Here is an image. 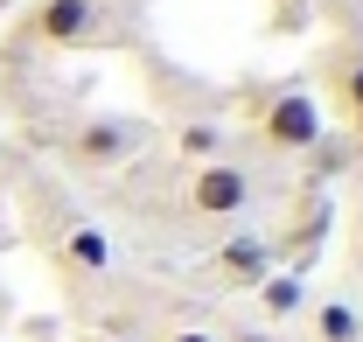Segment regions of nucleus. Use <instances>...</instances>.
I'll use <instances>...</instances> for the list:
<instances>
[{
	"mask_svg": "<svg viewBox=\"0 0 363 342\" xmlns=\"http://www.w3.org/2000/svg\"><path fill=\"white\" fill-rule=\"evenodd\" d=\"M238 342H266V336H259V329H252V336H238Z\"/></svg>",
	"mask_w": 363,
	"mask_h": 342,
	"instance_id": "nucleus-14",
	"label": "nucleus"
},
{
	"mask_svg": "<svg viewBox=\"0 0 363 342\" xmlns=\"http://www.w3.org/2000/svg\"><path fill=\"white\" fill-rule=\"evenodd\" d=\"M21 35L43 43V49H84L98 35V0H35Z\"/></svg>",
	"mask_w": 363,
	"mask_h": 342,
	"instance_id": "nucleus-4",
	"label": "nucleus"
},
{
	"mask_svg": "<svg viewBox=\"0 0 363 342\" xmlns=\"http://www.w3.org/2000/svg\"><path fill=\"white\" fill-rule=\"evenodd\" d=\"M161 342H217V336H210V329H168Z\"/></svg>",
	"mask_w": 363,
	"mask_h": 342,
	"instance_id": "nucleus-11",
	"label": "nucleus"
},
{
	"mask_svg": "<svg viewBox=\"0 0 363 342\" xmlns=\"http://www.w3.org/2000/svg\"><path fill=\"white\" fill-rule=\"evenodd\" d=\"M342 126H350V140H363V112H357V119H342Z\"/></svg>",
	"mask_w": 363,
	"mask_h": 342,
	"instance_id": "nucleus-12",
	"label": "nucleus"
},
{
	"mask_svg": "<svg viewBox=\"0 0 363 342\" xmlns=\"http://www.w3.org/2000/svg\"><path fill=\"white\" fill-rule=\"evenodd\" d=\"M182 203H189V216H203V224H230V216L252 210V175L238 168V161H196V175L182 182Z\"/></svg>",
	"mask_w": 363,
	"mask_h": 342,
	"instance_id": "nucleus-2",
	"label": "nucleus"
},
{
	"mask_svg": "<svg viewBox=\"0 0 363 342\" xmlns=\"http://www.w3.org/2000/svg\"><path fill=\"white\" fill-rule=\"evenodd\" d=\"M63 258H70L77 272H91V280L112 272V245H105V231H91V224H77V231L63 238Z\"/></svg>",
	"mask_w": 363,
	"mask_h": 342,
	"instance_id": "nucleus-7",
	"label": "nucleus"
},
{
	"mask_svg": "<svg viewBox=\"0 0 363 342\" xmlns=\"http://www.w3.org/2000/svg\"><path fill=\"white\" fill-rule=\"evenodd\" d=\"M140 154V126L133 119H84L63 140V168L70 175H112Z\"/></svg>",
	"mask_w": 363,
	"mask_h": 342,
	"instance_id": "nucleus-3",
	"label": "nucleus"
},
{
	"mask_svg": "<svg viewBox=\"0 0 363 342\" xmlns=\"http://www.w3.org/2000/svg\"><path fill=\"white\" fill-rule=\"evenodd\" d=\"M328 98H335L342 119H357V112H363V49H350V56L328 63Z\"/></svg>",
	"mask_w": 363,
	"mask_h": 342,
	"instance_id": "nucleus-6",
	"label": "nucleus"
},
{
	"mask_svg": "<svg viewBox=\"0 0 363 342\" xmlns=\"http://www.w3.org/2000/svg\"><path fill=\"white\" fill-rule=\"evenodd\" d=\"M175 147L189 154V161H217V147H224V133L210 126V119H196V126H182V133H175Z\"/></svg>",
	"mask_w": 363,
	"mask_h": 342,
	"instance_id": "nucleus-10",
	"label": "nucleus"
},
{
	"mask_svg": "<svg viewBox=\"0 0 363 342\" xmlns=\"http://www.w3.org/2000/svg\"><path fill=\"white\" fill-rule=\"evenodd\" d=\"M91 342H133V336H91Z\"/></svg>",
	"mask_w": 363,
	"mask_h": 342,
	"instance_id": "nucleus-13",
	"label": "nucleus"
},
{
	"mask_svg": "<svg viewBox=\"0 0 363 342\" xmlns=\"http://www.w3.org/2000/svg\"><path fill=\"white\" fill-rule=\"evenodd\" d=\"M266 272H272V245L266 238H230V245H217V258H210V280H217V287H238V294H259Z\"/></svg>",
	"mask_w": 363,
	"mask_h": 342,
	"instance_id": "nucleus-5",
	"label": "nucleus"
},
{
	"mask_svg": "<svg viewBox=\"0 0 363 342\" xmlns=\"http://www.w3.org/2000/svg\"><path fill=\"white\" fill-rule=\"evenodd\" d=\"M259 300H266V314H272V321L301 314V307H308V294H301V272H279V265H272L266 280H259Z\"/></svg>",
	"mask_w": 363,
	"mask_h": 342,
	"instance_id": "nucleus-9",
	"label": "nucleus"
},
{
	"mask_svg": "<svg viewBox=\"0 0 363 342\" xmlns=\"http://www.w3.org/2000/svg\"><path fill=\"white\" fill-rule=\"evenodd\" d=\"M308 329H315V342H363V321H357L350 300H321L308 314Z\"/></svg>",
	"mask_w": 363,
	"mask_h": 342,
	"instance_id": "nucleus-8",
	"label": "nucleus"
},
{
	"mask_svg": "<svg viewBox=\"0 0 363 342\" xmlns=\"http://www.w3.org/2000/svg\"><path fill=\"white\" fill-rule=\"evenodd\" d=\"M252 126H259V140H266L272 154H315L321 147V105L308 98V91H272V98H259L252 105Z\"/></svg>",
	"mask_w": 363,
	"mask_h": 342,
	"instance_id": "nucleus-1",
	"label": "nucleus"
}]
</instances>
